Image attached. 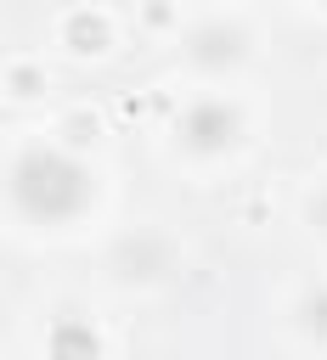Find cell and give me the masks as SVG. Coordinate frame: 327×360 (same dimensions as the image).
<instances>
[{"label":"cell","mask_w":327,"mask_h":360,"mask_svg":"<svg viewBox=\"0 0 327 360\" xmlns=\"http://www.w3.org/2000/svg\"><path fill=\"white\" fill-rule=\"evenodd\" d=\"M11 197H17V208L28 219H51L56 225V219L85 208L90 174L73 158H62V152H28V158L11 163Z\"/></svg>","instance_id":"cell-1"},{"label":"cell","mask_w":327,"mask_h":360,"mask_svg":"<svg viewBox=\"0 0 327 360\" xmlns=\"http://www.w3.org/2000/svg\"><path fill=\"white\" fill-rule=\"evenodd\" d=\"M242 135V112L231 107V101H197V107H186L180 112V141H186V152H220V146H231Z\"/></svg>","instance_id":"cell-2"},{"label":"cell","mask_w":327,"mask_h":360,"mask_svg":"<svg viewBox=\"0 0 327 360\" xmlns=\"http://www.w3.org/2000/svg\"><path fill=\"white\" fill-rule=\"evenodd\" d=\"M45 349H51V360H101V338H96V326L79 321V315H62V321L51 326Z\"/></svg>","instance_id":"cell-3"},{"label":"cell","mask_w":327,"mask_h":360,"mask_svg":"<svg viewBox=\"0 0 327 360\" xmlns=\"http://www.w3.org/2000/svg\"><path fill=\"white\" fill-rule=\"evenodd\" d=\"M242 45H248V34H242L237 22H214V28H197V34H192V56H197V62H209V68L237 62V56H242Z\"/></svg>","instance_id":"cell-4"},{"label":"cell","mask_w":327,"mask_h":360,"mask_svg":"<svg viewBox=\"0 0 327 360\" xmlns=\"http://www.w3.org/2000/svg\"><path fill=\"white\" fill-rule=\"evenodd\" d=\"M118 264H124L130 276H158V270L169 264V248H164L158 236H130V242L118 248Z\"/></svg>","instance_id":"cell-5"},{"label":"cell","mask_w":327,"mask_h":360,"mask_svg":"<svg viewBox=\"0 0 327 360\" xmlns=\"http://www.w3.org/2000/svg\"><path fill=\"white\" fill-rule=\"evenodd\" d=\"M62 34H68V45H73L79 56H96V51H107V17H96V11H73Z\"/></svg>","instance_id":"cell-6"},{"label":"cell","mask_w":327,"mask_h":360,"mask_svg":"<svg viewBox=\"0 0 327 360\" xmlns=\"http://www.w3.org/2000/svg\"><path fill=\"white\" fill-rule=\"evenodd\" d=\"M299 326H304L310 338H327V287L304 292V304H299Z\"/></svg>","instance_id":"cell-7"},{"label":"cell","mask_w":327,"mask_h":360,"mask_svg":"<svg viewBox=\"0 0 327 360\" xmlns=\"http://www.w3.org/2000/svg\"><path fill=\"white\" fill-rule=\"evenodd\" d=\"M6 84H11V96H39V73L34 68H11Z\"/></svg>","instance_id":"cell-8"},{"label":"cell","mask_w":327,"mask_h":360,"mask_svg":"<svg viewBox=\"0 0 327 360\" xmlns=\"http://www.w3.org/2000/svg\"><path fill=\"white\" fill-rule=\"evenodd\" d=\"M310 219H316V225H321V231H327V186H321V191H316V208H310Z\"/></svg>","instance_id":"cell-9"},{"label":"cell","mask_w":327,"mask_h":360,"mask_svg":"<svg viewBox=\"0 0 327 360\" xmlns=\"http://www.w3.org/2000/svg\"><path fill=\"white\" fill-rule=\"evenodd\" d=\"M68 135L73 141H90V118H68Z\"/></svg>","instance_id":"cell-10"},{"label":"cell","mask_w":327,"mask_h":360,"mask_svg":"<svg viewBox=\"0 0 327 360\" xmlns=\"http://www.w3.org/2000/svg\"><path fill=\"white\" fill-rule=\"evenodd\" d=\"M321 6H327V0H321Z\"/></svg>","instance_id":"cell-11"}]
</instances>
